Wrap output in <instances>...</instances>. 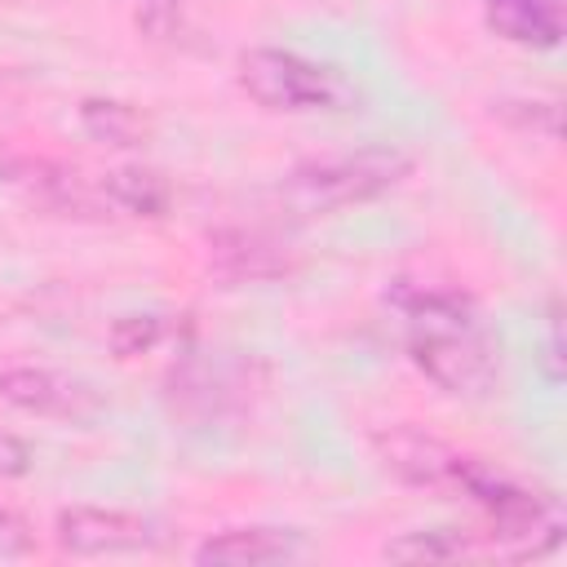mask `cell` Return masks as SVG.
Returning a JSON list of instances; mask_svg holds the SVG:
<instances>
[{"mask_svg": "<svg viewBox=\"0 0 567 567\" xmlns=\"http://www.w3.org/2000/svg\"><path fill=\"white\" fill-rule=\"evenodd\" d=\"M31 549H35V527L18 509L0 505V558H22Z\"/></svg>", "mask_w": 567, "mask_h": 567, "instance_id": "obj_17", "label": "cell"}, {"mask_svg": "<svg viewBox=\"0 0 567 567\" xmlns=\"http://www.w3.org/2000/svg\"><path fill=\"white\" fill-rule=\"evenodd\" d=\"M199 567H270L301 558V536L288 527H226L195 545Z\"/></svg>", "mask_w": 567, "mask_h": 567, "instance_id": "obj_10", "label": "cell"}, {"mask_svg": "<svg viewBox=\"0 0 567 567\" xmlns=\"http://www.w3.org/2000/svg\"><path fill=\"white\" fill-rule=\"evenodd\" d=\"M483 549H487L483 536L465 527H412L381 545V554L394 563H461V558H478Z\"/></svg>", "mask_w": 567, "mask_h": 567, "instance_id": "obj_13", "label": "cell"}, {"mask_svg": "<svg viewBox=\"0 0 567 567\" xmlns=\"http://www.w3.org/2000/svg\"><path fill=\"white\" fill-rule=\"evenodd\" d=\"M80 128L102 142V146H115V151H133L146 142L151 124L137 106L128 102H115V97H84L80 102Z\"/></svg>", "mask_w": 567, "mask_h": 567, "instance_id": "obj_14", "label": "cell"}, {"mask_svg": "<svg viewBox=\"0 0 567 567\" xmlns=\"http://www.w3.org/2000/svg\"><path fill=\"white\" fill-rule=\"evenodd\" d=\"M31 465H35L31 443L13 430H0V478H27Z\"/></svg>", "mask_w": 567, "mask_h": 567, "instance_id": "obj_18", "label": "cell"}, {"mask_svg": "<svg viewBox=\"0 0 567 567\" xmlns=\"http://www.w3.org/2000/svg\"><path fill=\"white\" fill-rule=\"evenodd\" d=\"M412 177V155L399 146H359L346 155H323L297 164L288 177H279L275 199L292 217H328L341 208L372 204L403 186Z\"/></svg>", "mask_w": 567, "mask_h": 567, "instance_id": "obj_3", "label": "cell"}, {"mask_svg": "<svg viewBox=\"0 0 567 567\" xmlns=\"http://www.w3.org/2000/svg\"><path fill=\"white\" fill-rule=\"evenodd\" d=\"M252 368H257L252 359H195V354H186L168 372L173 412L199 416V421H217V416H226L235 408H248Z\"/></svg>", "mask_w": 567, "mask_h": 567, "instance_id": "obj_7", "label": "cell"}, {"mask_svg": "<svg viewBox=\"0 0 567 567\" xmlns=\"http://www.w3.org/2000/svg\"><path fill=\"white\" fill-rule=\"evenodd\" d=\"M0 403L27 416H44V421H71V425H89L102 416V394L84 381L71 377L62 368L49 363H9L0 368Z\"/></svg>", "mask_w": 567, "mask_h": 567, "instance_id": "obj_6", "label": "cell"}, {"mask_svg": "<svg viewBox=\"0 0 567 567\" xmlns=\"http://www.w3.org/2000/svg\"><path fill=\"white\" fill-rule=\"evenodd\" d=\"M53 545L71 558H106V554H146L164 545L155 518L115 505H66L53 518Z\"/></svg>", "mask_w": 567, "mask_h": 567, "instance_id": "obj_5", "label": "cell"}, {"mask_svg": "<svg viewBox=\"0 0 567 567\" xmlns=\"http://www.w3.org/2000/svg\"><path fill=\"white\" fill-rule=\"evenodd\" d=\"M390 301L403 319V350L425 381L452 399H487L501 385V341L465 292L399 279Z\"/></svg>", "mask_w": 567, "mask_h": 567, "instance_id": "obj_1", "label": "cell"}, {"mask_svg": "<svg viewBox=\"0 0 567 567\" xmlns=\"http://www.w3.org/2000/svg\"><path fill=\"white\" fill-rule=\"evenodd\" d=\"M208 270L221 284H270L297 270L292 248L261 226H226L208 239Z\"/></svg>", "mask_w": 567, "mask_h": 567, "instance_id": "obj_9", "label": "cell"}, {"mask_svg": "<svg viewBox=\"0 0 567 567\" xmlns=\"http://www.w3.org/2000/svg\"><path fill=\"white\" fill-rule=\"evenodd\" d=\"M487 27L523 49H558L567 31V0H483Z\"/></svg>", "mask_w": 567, "mask_h": 567, "instance_id": "obj_11", "label": "cell"}, {"mask_svg": "<svg viewBox=\"0 0 567 567\" xmlns=\"http://www.w3.org/2000/svg\"><path fill=\"white\" fill-rule=\"evenodd\" d=\"M545 372H549V381H563V319H558V306L549 310V332H545Z\"/></svg>", "mask_w": 567, "mask_h": 567, "instance_id": "obj_19", "label": "cell"}, {"mask_svg": "<svg viewBox=\"0 0 567 567\" xmlns=\"http://www.w3.org/2000/svg\"><path fill=\"white\" fill-rule=\"evenodd\" d=\"M4 173H13V164H9V159H4V151H0V177H4Z\"/></svg>", "mask_w": 567, "mask_h": 567, "instance_id": "obj_20", "label": "cell"}, {"mask_svg": "<svg viewBox=\"0 0 567 567\" xmlns=\"http://www.w3.org/2000/svg\"><path fill=\"white\" fill-rule=\"evenodd\" d=\"M159 337H164V319H159L155 310L120 315V319H111V328H106V346H111L115 359H137V354L155 350Z\"/></svg>", "mask_w": 567, "mask_h": 567, "instance_id": "obj_15", "label": "cell"}, {"mask_svg": "<svg viewBox=\"0 0 567 567\" xmlns=\"http://www.w3.org/2000/svg\"><path fill=\"white\" fill-rule=\"evenodd\" d=\"M452 492H461L487 518V532H478V536L501 558H540V554L558 549V540H563L558 505L549 496L532 492L527 483L509 478L492 461H478V456L461 452Z\"/></svg>", "mask_w": 567, "mask_h": 567, "instance_id": "obj_2", "label": "cell"}, {"mask_svg": "<svg viewBox=\"0 0 567 567\" xmlns=\"http://www.w3.org/2000/svg\"><path fill=\"white\" fill-rule=\"evenodd\" d=\"M133 27L151 44H173L186 31V9L182 0H133Z\"/></svg>", "mask_w": 567, "mask_h": 567, "instance_id": "obj_16", "label": "cell"}, {"mask_svg": "<svg viewBox=\"0 0 567 567\" xmlns=\"http://www.w3.org/2000/svg\"><path fill=\"white\" fill-rule=\"evenodd\" d=\"M377 461L385 474H394L408 487H430V492H452L461 452L443 443L439 434H425L416 425H385L372 439Z\"/></svg>", "mask_w": 567, "mask_h": 567, "instance_id": "obj_8", "label": "cell"}, {"mask_svg": "<svg viewBox=\"0 0 567 567\" xmlns=\"http://www.w3.org/2000/svg\"><path fill=\"white\" fill-rule=\"evenodd\" d=\"M102 204L111 217H133V221H159L173 208V182L159 168L146 164H120L97 177Z\"/></svg>", "mask_w": 567, "mask_h": 567, "instance_id": "obj_12", "label": "cell"}, {"mask_svg": "<svg viewBox=\"0 0 567 567\" xmlns=\"http://www.w3.org/2000/svg\"><path fill=\"white\" fill-rule=\"evenodd\" d=\"M235 80L261 111H279V115L341 111L354 102V89L341 71H332L306 53L275 49V44L244 49L235 62Z\"/></svg>", "mask_w": 567, "mask_h": 567, "instance_id": "obj_4", "label": "cell"}]
</instances>
